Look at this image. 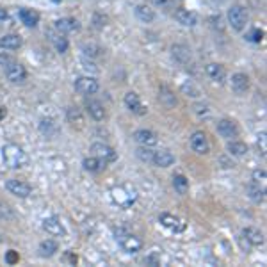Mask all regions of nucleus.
I'll list each match as a JSON object with an SVG mask.
<instances>
[{"label": "nucleus", "instance_id": "nucleus-1", "mask_svg": "<svg viewBox=\"0 0 267 267\" xmlns=\"http://www.w3.org/2000/svg\"><path fill=\"white\" fill-rule=\"evenodd\" d=\"M0 66L4 68V73L5 77H7V80H11L14 84H16V82H23V80L27 79L25 68H23L16 59L7 55V53H0Z\"/></svg>", "mask_w": 267, "mask_h": 267}, {"label": "nucleus", "instance_id": "nucleus-2", "mask_svg": "<svg viewBox=\"0 0 267 267\" xmlns=\"http://www.w3.org/2000/svg\"><path fill=\"white\" fill-rule=\"evenodd\" d=\"M2 159H4V162L9 168H13V169L23 168V166H27V162H29V157H27V153L23 151V148H20L18 144H13V142H9V144H5V146L2 148Z\"/></svg>", "mask_w": 267, "mask_h": 267}, {"label": "nucleus", "instance_id": "nucleus-3", "mask_svg": "<svg viewBox=\"0 0 267 267\" xmlns=\"http://www.w3.org/2000/svg\"><path fill=\"white\" fill-rule=\"evenodd\" d=\"M111 198L118 207L121 209H130L137 201V192L134 187L129 185H116L111 189Z\"/></svg>", "mask_w": 267, "mask_h": 267}, {"label": "nucleus", "instance_id": "nucleus-4", "mask_svg": "<svg viewBox=\"0 0 267 267\" xmlns=\"http://www.w3.org/2000/svg\"><path fill=\"white\" fill-rule=\"evenodd\" d=\"M228 23H230L235 31H242L248 23V11L242 5L235 4L228 9Z\"/></svg>", "mask_w": 267, "mask_h": 267}, {"label": "nucleus", "instance_id": "nucleus-5", "mask_svg": "<svg viewBox=\"0 0 267 267\" xmlns=\"http://www.w3.org/2000/svg\"><path fill=\"white\" fill-rule=\"evenodd\" d=\"M100 89L98 86V80L94 77H79L75 80V91L80 94H94Z\"/></svg>", "mask_w": 267, "mask_h": 267}, {"label": "nucleus", "instance_id": "nucleus-6", "mask_svg": "<svg viewBox=\"0 0 267 267\" xmlns=\"http://www.w3.org/2000/svg\"><path fill=\"white\" fill-rule=\"evenodd\" d=\"M5 189H7L11 194L18 196V198H29L32 194V187L27 182H22V180H16V178H11L5 182Z\"/></svg>", "mask_w": 267, "mask_h": 267}, {"label": "nucleus", "instance_id": "nucleus-7", "mask_svg": "<svg viewBox=\"0 0 267 267\" xmlns=\"http://www.w3.org/2000/svg\"><path fill=\"white\" fill-rule=\"evenodd\" d=\"M91 153L94 157H98V159L105 160V162H114L118 159V153L114 151V148H111L105 142H94L91 146Z\"/></svg>", "mask_w": 267, "mask_h": 267}, {"label": "nucleus", "instance_id": "nucleus-8", "mask_svg": "<svg viewBox=\"0 0 267 267\" xmlns=\"http://www.w3.org/2000/svg\"><path fill=\"white\" fill-rule=\"evenodd\" d=\"M43 228H44V231L52 237H64L66 235V228H64V224L61 222V219L55 218V216L44 219Z\"/></svg>", "mask_w": 267, "mask_h": 267}, {"label": "nucleus", "instance_id": "nucleus-9", "mask_svg": "<svg viewBox=\"0 0 267 267\" xmlns=\"http://www.w3.org/2000/svg\"><path fill=\"white\" fill-rule=\"evenodd\" d=\"M191 148L198 153V155H207L210 150V144H209V139L205 135L203 132H194L191 135Z\"/></svg>", "mask_w": 267, "mask_h": 267}, {"label": "nucleus", "instance_id": "nucleus-10", "mask_svg": "<svg viewBox=\"0 0 267 267\" xmlns=\"http://www.w3.org/2000/svg\"><path fill=\"white\" fill-rule=\"evenodd\" d=\"M159 221L162 226L169 228L171 231H183L185 230V222L182 221L180 218H177V216H173V214H160L159 216Z\"/></svg>", "mask_w": 267, "mask_h": 267}, {"label": "nucleus", "instance_id": "nucleus-11", "mask_svg": "<svg viewBox=\"0 0 267 267\" xmlns=\"http://www.w3.org/2000/svg\"><path fill=\"white\" fill-rule=\"evenodd\" d=\"M118 242H120V246L125 249V251H127V253L134 255V253H137V251H141V249H142V240L139 239V237L132 235L130 231L127 233V235L121 237Z\"/></svg>", "mask_w": 267, "mask_h": 267}, {"label": "nucleus", "instance_id": "nucleus-12", "mask_svg": "<svg viewBox=\"0 0 267 267\" xmlns=\"http://www.w3.org/2000/svg\"><path fill=\"white\" fill-rule=\"evenodd\" d=\"M218 134L224 139H231L239 135V127L235 121L231 120H221L218 121Z\"/></svg>", "mask_w": 267, "mask_h": 267}, {"label": "nucleus", "instance_id": "nucleus-13", "mask_svg": "<svg viewBox=\"0 0 267 267\" xmlns=\"http://www.w3.org/2000/svg\"><path fill=\"white\" fill-rule=\"evenodd\" d=\"M125 105L129 107L134 114H139V116L146 114V107L142 105L141 100H139V94L134 93V91H130V93L125 94Z\"/></svg>", "mask_w": 267, "mask_h": 267}, {"label": "nucleus", "instance_id": "nucleus-14", "mask_svg": "<svg viewBox=\"0 0 267 267\" xmlns=\"http://www.w3.org/2000/svg\"><path fill=\"white\" fill-rule=\"evenodd\" d=\"M175 18H177V22L183 27H194V25H198V22H200L198 14L189 11V9H178L177 13H175Z\"/></svg>", "mask_w": 267, "mask_h": 267}, {"label": "nucleus", "instance_id": "nucleus-15", "mask_svg": "<svg viewBox=\"0 0 267 267\" xmlns=\"http://www.w3.org/2000/svg\"><path fill=\"white\" fill-rule=\"evenodd\" d=\"M151 162H153L157 168H169L171 164H175V155L168 150L153 151V159H151Z\"/></svg>", "mask_w": 267, "mask_h": 267}, {"label": "nucleus", "instance_id": "nucleus-16", "mask_svg": "<svg viewBox=\"0 0 267 267\" xmlns=\"http://www.w3.org/2000/svg\"><path fill=\"white\" fill-rule=\"evenodd\" d=\"M55 31L61 32V34H68V32H77L80 29V23L79 20L75 18H61L55 22Z\"/></svg>", "mask_w": 267, "mask_h": 267}, {"label": "nucleus", "instance_id": "nucleus-17", "mask_svg": "<svg viewBox=\"0 0 267 267\" xmlns=\"http://www.w3.org/2000/svg\"><path fill=\"white\" fill-rule=\"evenodd\" d=\"M134 139L141 144V146H153V144H157V134L151 132V130H146V129H141V130H135V134H134Z\"/></svg>", "mask_w": 267, "mask_h": 267}, {"label": "nucleus", "instance_id": "nucleus-18", "mask_svg": "<svg viewBox=\"0 0 267 267\" xmlns=\"http://www.w3.org/2000/svg\"><path fill=\"white\" fill-rule=\"evenodd\" d=\"M242 237L246 239V242L248 244H251V246H262L264 244V233L258 228H255V226H248V228H244L242 230Z\"/></svg>", "mask_w": 267, "mask_h": 267}, {"label": "nucleus", "instance_id": "nucleus-19", "mask_svg": "<svg viewBox=\"0 0 267 267\" xmlns=\"http://www.w3.org/2000/svg\"><path fill=\"white\" fill-rule=\"evenodd\" d=\"M205 71H207V75H209L214 82H219V84L224 82V79H226V70H224V66L218 64V62H210V64H207Z\"/></svg>", "mask_w": 267, "mask_h": 267}, {"label": "nucleus", "instance_id": "nucleus-20", "mask_svg": "<svg viewBox=\"0 0 267 267\" xmlns=\"http://www.w3.org/2000/svg\"><path fill=\"white\" fill-rule=\"evenodd\" d=\"M248 88H249V79L246 73H233V75H231V89H233L237 94L246 93Z\"/></svg>", "mask_w": 267, "mask_h": 267}, {"label": "nucleus", "instance_id": "nucleus-21", "mask_svg": "<svg viewBox=\"0 0 267 267\" xmlns=\"http://www.w3.org/2000/svg\"><path fill=\"white\" fill-rule=\"evenodd\" d=\"M246 194H248L249 200L260 203V201H264V198H266V189L260 187V183L253 180V182H249L248 185H246Z\"/></svg>", "mask_w": 267, "mask_h": 267}, {"label": "nucleus", "instance_id": "nucleus-22", "mask_svg": "<svg viewBox=\"0 0 267 267\" xmlns=\"http://www.w3.org/2000/svg\"><path fill=\"white\" fill-rule=\"evenodd\" d=\"M22 46V38L18 34H5L0 38V48L4 50H18Z\"/></svg>", "mask_w": 267, "mask_h": 267}, {"label": "nucleus", "instance_id": "nucleus-23", "mask_svg": "<svg viewBox=\"0 0 267 267\" xmlns=\"http://www.w3.org/2000/svg\"><path fill=\"white\" fill-rule=\"evenodd\" d=\"M86 109H88L89 116H91L94 121H102L103 118H105V109H103L102 103L96 102V100H91V102L86 103Z\"/></svg>", "mask_w": 267, "mask_h": 267}, {"label": "nucleus", "instance_id": "nucleus-24", "mask_svg": "<svg viewBox=\"0 0 267 267\" xmlns=\"http://www.w3.org/2000/svg\"><path fill=\"white\" fill-rule=\"evenodd\" d=\"M18 16H20L22 23H25L27 27H36L40 23V14L36 13V11H32V9H20Z\"/></svg>", "mask_w": 267, "mask_h": 267}, {"label": "nucleus", "instance_id": "nucleus-25", "mask_svg": "<svg viewBox=\"0 0 267 267\" xmlns=\"http://www.w3.org/2000/svg\"><path fill=\"white\" fill-rule=\"evenodd\" d=\"M40 257H43V258H50V257H53V255L57 253L59 251V244L55 242V240H52V239H46V240H43L40 244Z\"/></svg>", "mask_w": 267, "mask_h": 267}, {"label": "nucleus", "instance_id": "nucleus-26", "mask_svg": "<svg viewBox=\"0 0 267 267\" xmlns=\"http://www.w3.org/2000/svg\"><path fill=\"white\" fill-rule=\"evenodd\" d=\"M105 160L98 159V157H89V159H84V162H82V166H84L86 171H89V173H100L103 168H105Z\"/></svg>", "mask_w": 267, "mask_h": 267}, {"label": "nucleus", "instance_id": "nucleus-27", "mask_svg": "<svg viewBox=\"0 0 267 267\" xmlns=\"http://www.w3.org/2000/svg\"><path fill=\"white\" fill-rule=\"evenodd\" d=\"M171 52H173V57L177 59L180 64H185V62L191 61V50L187 48L185 44H173Z\"/></svg>", "mask_w": 267, "mask_h": 267}, {"label": "nucleus", "instance_id": "nucleus-28", "mask_svg": "<svg viewBox=\"0 0 267 267\" xmlns=\"http://www.w3.org/2000/svg\"><path fill=\"white\" fill-rule=\"evenodd\" d=\"M135 16H137V20H141L142 23H151L155 20V13L144 4H139L137 7H135Z\"/></svg>", "mask_w": 267, "mask_h": 267}, {"label": "nucleus", "instance_id": "nucleus-29", "mask_svg": "<svg viewBox=\"0 0 267 267\" xmlns=\"http://www.w3.org/2000/svg\"><path fill=\"white\" fill-rule=\"evenodd\" d=\"M66 118H68V121L73 125V127H77V129H82V127H84V118H82V112H80L77 107H70V109H68Z\"/></svg>", "mask_w": 267, "mask_h": 267}, {"label": "nucleus", "instance_id": "nucleus-30", "mask_svg": "<svg viewBox=\"0 0 267 267\" xmlns=\"http://www.w3.org/2000/svg\"><path fill=\"white\" fill-rule=\"evenodd\" d=\"M50 40H52L53 46H55V50H57L59 53H64L68 50V40L61 34V32H57V34L50 32Z\"/></svg>", "mask_w": 267, "mask_h": 267}, {"label": "nucleus", "instance_id": "nucleus-31", "mask_svg": "<svg viewBox=\"0 0 267 267\" xmlns=\"http://www.w3.org/2000/svg\"><path fill=\"white\" fill-rule=\"evenodd\" d=\"M173 187L175 191L178 192V194H187V191H189V180H187L183 175H175L173 177Z\"/></svg>", "mask_w": 267, "mask_h": 267}, {"label": "nucleus", "instance_id": "nucleus-32", "mask_svg": "<svg viewBox=\"0 0 267 267\" xmlns=\"http://www.w3.org/2000/svg\"><path fill=\"white\" fill-rule=\"evenodd\" d=\"M40 132L46 137H53L57 134V125L53 120H41L40 123Z\"/></svg>", "mask_w": 267, "mask_h": 267}, {"label": "nucleus", "instance_id": "nucleus-33", "mask_svg": "<svg viewBox=\"0 0 267 267\" xmlns=\"http://www.w3.org/2000/svg\"><path fill=\"white\" fill-rule=\"evenodd\" d=\"M228 151H230L231 155L242 157L248 153V146H246L242 141H231V142H228Z\"/></svg>", "mask_w": 267, "mask_h": 267}, {"label": "nucleus", "instance_id": "nucleus-34", "mask_svg": "<svg viewBox=\"0 0 267 267\" xmlns=\"http://www.w3.org/2000/svg\"><path fill=\"white\" fill-rule=\"evenodd\" d=\"M159 100H160V102H162V103H166V105H168V107L177 105V98H175V94L171 93V91H168V89H166V88L160 89Z\"/></svg>", "mask_w": 267, "mask_h": 267}, {"label": "nucleus", "instance_id": "nucleus-35", "mask_svg": "<svg viewBox=\"0 0 267 267\" xmlns=\"http://www.w3.org/2000/svg\"><path fill=\"white\" fill-rule=\"evenodd\" d=\"M244 38L249 43H260V41L264 40V31L262 29H251V31L246 32Z\"/></svg>", "mask_w": 267, "mask_h": 267}, {"label": "nucleus", "instance_id": "nucleus-36", "mask_svg": "<svg viewBox=\"0 0 267 267\" xmlns=\"http://www.w3.org/2000/svg\"><path fill=\"white\" fill-rule=\"evenodd\" d=\"M135 155H137L142 162H151V159H153V150H150V146H141L137 148Z\"/></svg>", "mask_w": 267, "mask_h": 267}, {"label": "nucleus", "instance_id": "nucleus-37", "mask_svg": "<svg viewBox=\"0 0 267 267\" xmlns=\"http://www.w3.org/2000/svg\"><path fill=\"white\" fill-rule=\"evenodd\" d=\"M82 52L86 53V55H89V57H96V55H100V52H103L98 44H94V43H86L84 46H82Z\"/></svg>", "mask_w": 267, "mask_h": 267}, {"label": "nucleus", "instance_id": "nucleus-38", "mask_svg": "<svg viewBox=\"0 0 267 267\" xmlns=\"http://www.w3.org/2000/svg\"><path fill=\"white\" fill-rule=\"evenodd\" d=\"M107 16H103V14H100V13H96V14H93V25L96 27V29H103V27L107 25Z\"/></svg>", "mask_w": 267, "mask_h": 267}, {"label": "nucleus", "instance_id": "nucleus-39", "mask_svg": "<svg viewBox=\"0 0 267 267\" xmlns=\"http://www.w3.org/2000/svg\"><path fill=\"white\" fill-rule=\"evenodd\" d=\"M5 262H7L9 266H14V264L20 262V255H18V251H14V249H9L7 253H5Z\"/></svg>", "mask_w": 267, "mask_h": 267}, {"label": "nucleus", "instance_id": "nucleus-40", "mask_svg": "<svg viewBox=\"0 0 267 267\" xmlns=\"http://www.w3.org/2000/svg\"><path fill=\"white\" fill-rule=\"evenodd\" d=\"M258 148L262 151V155L266 157V153H267V134L266 132L258 134Z\"/></svg>", "mask_w": 267, "mask_h": 267}, {"label": "nucleus", "instance_id": "nucleus-41", "mask_svg": "<svg viewBox=\"0 0 267 267\" xmlns=\"http://www.w3.org/2000/svg\"><path fill=\"white\" fill-rule=\"evenodd\" d=\"M62 260H64L68 266H75V264L79 262V257H77L73 251H66V253H64V257H62Z\"/></svg>", "mask_w": 267, "mask_h": 267}, {"label": "nucleus", "instance_id": "nucleus-42", "mask_svg": "<svg viewBox=\"0 0 267 267\" xmlns=\"http://www.w3.org/2000/svg\"><path fill=\"white\" fill-rule=\"evenodd\" d=\"M144 262L148 264V266H160V257L157 253H151V255H148L146 258H144Z\"/></svg>", "mask_w": 267, "mask_h": 267}, {"label": "nucleus", "instance_id": "nucleus-43", "mask_svg": "<svg viewBox=\"0 0 267 267\" xmlns=\"http://www.w3.org/2000/svg\"><path fill=\"white\" fill-rule=\"evenodd\" d=\"M266 169H255V171H253V180H255V182H258V183H260V182H266Z\"/></svg>", "mask_w": 267, "mask_h": 267}, {"label": "nucleus", "instance_id": "nucleus-44", "mask_svg": "<svg viewBox=\"0 0 267 267\" xmlns=\"http://www.w3.org/2000/svg\"><path fill=\"white\" fill-rule=\"evenodd\" d=\"M129 233V228L127 226H116L114 228V235H116V240H120L123 235H127Z\"/></svg>", "mask_w": 267, "mask_h": 267}, {"label": "nucleus", "instance_id": "nucleus-45", "mask_svg": "<svg viewBox=\"0 0 267 267\" xmlns=\"http://www.w3.org/2000/svg\"><path fill=\"white\" fill-rule=\"evenodd\" d=\"M153 2V5H157V7H168L173 0H151Z\"/></svg>", "mask_w": 267, "mask_h": 267}, {"label": "nucleus", "instance_id": "nucleus-46", "mask_svg": "<svg viewBox=\"0 0 267 267\" xmlns=\"http://www.w3.org/2000/svg\"><path fill=\"white\" fill-rule=\"evenodd\" d=\"M5 116H7V109H5V107H2V105H0V121L4 120Z\"/></svg>", "mask_w": 267, "mask_h": 267}, {"label": "nucleus", "instance_id": "nucleus-47", "mask_svg": "<svg viewBox=\"0 0 267 267\" xmlns=\"http://www.w3.org/2000/svg\"><path fill=\"white\" fill-rule=\"evenodd\" d=\"M4 20H7V13L4 9H0V22H4Z\"/></svg>", "mask_w": 267, "mask_h": 267}]
</instances>
